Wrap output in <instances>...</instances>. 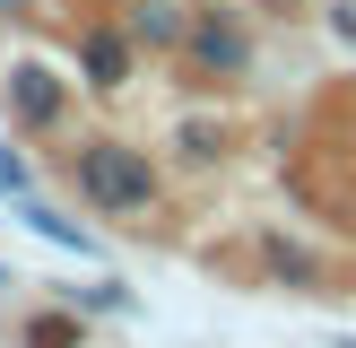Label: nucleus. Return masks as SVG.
Returning <instances> with one entry per match:
<instances>
[{"label": "nucleus", "instance_id": "nucleus-1", "mask_svg": "<svg viewBox=\"0 0 356 348\" xmlns=\"http://www.w3.org/2000/svg\"><path fill=\"white\" fill-rule=\"evenodd\" d=\"M79 183H87L96 209H156V166L139 148H113V139L79 157Z\"/></svg>", "mask_w": 356, "mask_h": 348}, {"label": "nucleus", "instance_id": "nucleus-2", "mask_svg": "<svg viewBox=\"0 0 356 348\" xmlns=\"http://www.w3.org/2000/svg\"><path fill=\"white\" fill-rule=\"evenodd\" d=\"M183 52H191L200 70H218V79H235V70L252 61V44H243V26H235L226 9H200V17H191V26H183Z\"/></svg>", "mask_w": 356, "mask_h": 348}, {"label": "nucleus", "instance_id": "nucleus-3", "mask_svg": "<svg viewBox=\"0 0 356 348\" xmlns=\"http://www.w3.org/2000/svg\"><path fill=\"white\" fill-rule=\"evenodd\" d=\"M9 200H17V218H26V235L61 244L70 261H96V235H87V226H70V218H61V209H52V200H35V191H9Z\"/></svg>", "mask_w": 356, "mask_h": 348}, {"label": "nucleus", "instance_id": "nucleus-4", "mask_svg": "<svg viewBox=\"0 0 356 348\" xmlns=\"http://www.w3.org/2000/svg\"><path fill=\"white\" fill-rule=\"evenodd\" d=\"M9 104H17V122H61V79L44 61H17L9 70Z\"/></svg>", "mask_w": 356, "mask_h": 348}, {"label": "nucleus", "instance_id": "nucleus-5", "mask_svg": "<svg viewBox=\"0 0 356 348\" xmlns=\"http://www.w3.org/2000/svg\"><path fill=\"white\" fill-rule=\"evenodd\" d=\"M122 70H131V44H122V35H87V79H96V87H122Z\"/></svg>", "mask_w": 356, "mask_h": 348}, {"label": "nucleus", "instance_id": "nucleus-6", "mask_svg": "<svg viewBox=\"0 0 356 348\" xmlns=\"http://www.w3.org/2000/svg\"><path fill=\"white\" fill-rule=\"evenodd\" d=\"M261 261H270V270H278V278H287V287H322V270H313V261H305V253H296V244H287V235H261Z\"/></svg>", "mask_w": 356, "mask_h": 348}, {"label": "nucleus", "instance_id": "nucleus-7", "mask_svg": "<svg viewBox=\"0 0 356 348\" xmlns=\"http://www.w3.org/2000/svg\"><path fill=\"white\" fill-rule=\"evenodd\" d=\"M131 26L148 35V44H165V35H174V0H139V17H131Z\"/></svg>", "mask_w": 356, "mask_h": 348}, {"label": "nucleus", "instance_id": "nucleus-8", "mask_svg": "<svg viewBox=\"0 0 356 348\" xmlns=\"http://www.w3.org/2000/svg\"><path fill=\"white\" fill-rule=\"evenodd\" d=\"M330 26H339L348 44H356V0H330Z\"/></svg>", "mask_w": 356, "mask_h": 348}, {"label": "nucleus", "instance_id": "nucleus-9", "mask_svg": "<svg viewBox=\"0 0 356 348\" xmlns=\"http://www.w3.org/2000/svg\"><path fill=\"white\" fill-rule=\"evenodd\" d=\"M0 287H9V270H0Z\"/></svg>", "mask_w": 356, "mask_h": 348}, {"label": "nucleus", "instance_id": "nucleus-10", "mask_svg": "<svg viewBox=\"0 0 356 348\" xmlns=\"http://www.w3.org/2000/svg\"><path fill=\"white\" fill-rule=\"evenodd\" d=\"M339 348H356V340H339Z\"/></svg>", "mask_w": 356, "mask_h": 348}]
</instances>
